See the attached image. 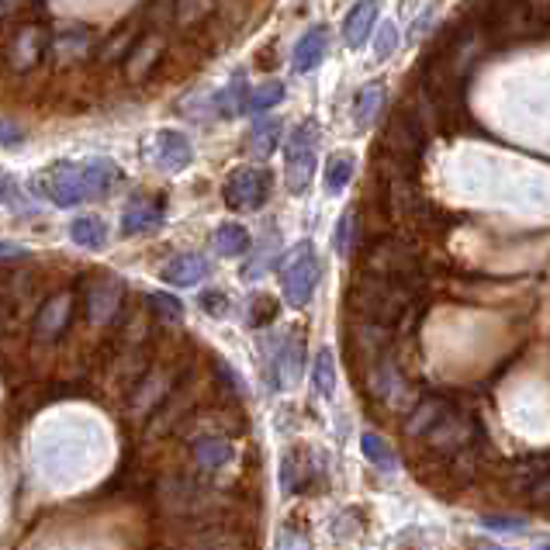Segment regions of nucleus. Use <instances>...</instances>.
Instances as JSON below:
<instances>
[{
	"label": "nucleus",
	"instance_id": "obj_14",
	"mask_svg": "<svg viewBox=\"0 0 550 550\" xmlns=\"http://www.w3.org/2000/svg\"><path fill=\"white\" fill-rule=\"evenodd\" d=\"M160 59H163V39L153 32H146L139 42H135V49L128 52V80H132V84L146 80L149 73L160 66Z\"/></svg>",
	"mask_w": 550,
	"mask_h": 550
},
{
	"label": "nucleus",
	"instance_id": "obj_18",
	"mask_svg": "<svg viewBox=\"0 0 550 550\" xmlns=\"http://www.w3.org/2000/svg\"><path fill=\"white\" fill-rule=\"evenodd\" d=\"M374 21H378V0H360L343 21L346 45H350V49H360V45L367 42V35H371Z\"/></svg>",
	"mask_w": 550,
	"mask_h": 550
},
{
	"label": "nucleus",
	"instance_id": "obj_36",
	"mask_svg": "<svg viewBox=\"0 0 550 550\" xmlns=\"http://www.w3.org/2000/svg\"><path fill=\"white\" fill-rule=\"evenodd\" d=\"M201 308H205L212 319H225V315H229V298H225L222 291H205V295H201Z\"/></svg>",
	"mask_w": 550,
	"mask_h": 550
},
{
	"label": "nucleus",
	"instance_id": "obj_32",
	"mask_svg": "<svg viewBox=\"0 0 550 550\" xmlns=\"http://www.w3.org/2000/svg\"><path fill=\"white\" fill-rule=\"evenodd\" d=\"M281 485L288 495L301 492V485H305V467H298V454H288L281 464Z\"/></svg>",
	"mask_w": 550,
	"mask_h": 550
},
{
	"label": "nucleus",
	"instance_id": "obj_11",
	"mask_svg": "<svg viewBox=\"0 0 550 550\" xmlns=\"http://www.w3.org/2000/svg\"><path fill=\"white\" fill-rule=\"evenodd\" d=\"M42 52H49V39H45L42 28H35V25L18 28V32L7 35V45H4L7 70H14V73L32 70V66L42 59Z\"/></svg>",
	"mask_w": 550,
	"mask_h": 550
},
{
	"label": "nucleus",
	"instance_id": "obj_9",
	"mask_svg": "<svg viewBox=\"0 0 550 550\" xmlns=\"http://www.w3.org/2000/svg\"><path fill=\"white\" fill-rule=\"evenodd\" d=\"M77 301H80V288H63L52 298L42 301V308L35 312V326L32 333L39 343H52L70 329L73 315H77Z\"/></svg>",
	"mask_w": 550,
	"mask_h": 550
},
{
	"label": "nucleus",
	"instance_id": "obj_33",
	"mask_svg": "<svg viewBox=\"0 0 550 550\" xmlns=\"http://www.w3.org/2000/svg\"><path fill=\"white\" fill-rule=\"evenodd\" d=\"M277 301L270 298V295H260V298H253V312H250V326L256 329H263V326H270V322L277 319Z\"/></svg>",
	"mask_w": 550,
	"mask_h": 550
},
{
	"label": "nucleus",
	"instance_id": "obj_21",
	"mask_svg": "<svg viewBox=\"0 0 550 550\" xmlns=\"http://www.w3.org/2000/svg\"><path fill=\"white\" fill-rule=\"evenodd\" d=\"M326 28L322 25H315V28H308L305 35H301V42H298V49H295V70L298 73H308V70H315V66L326 59Z\"/></svg>",
	"mask_w": 550,
	"mask_h": 550
},
{
	"label": "nucleus",
	"instance_id": "obj_29",
	"mask_svg": "<svg viewBox=\"0 0 550 550\" xmlns=\"http://www.w3.org/2000/svg\"><path fill=\"white\" fill-rule=\"evenodd\" d=\"M353 170H357V167H353L350 156H333V160H329V167H326V191L329 194L343 191V187L350 184Z\"/></svg>",
	"mask_w": 550,
	"mask_h": 550
},
{
	"label": "nucleus",
	"instance_id": "obj_27",
	"mask_svg": "<svg viewBox=\"0 0 550 550\" xmlns=\"http://www.w3.org/2000/svg\"><path fill=\"white\" fill-rule=\"evenodd\" d=\"M215 14V0H177V25H201V21Z\"/></svg>",
	"mask_w": 550,
	"mask_h": 550
},
{
	"label": "nucleus",
	"instance_id": "obj_28",
	"mask_svg": "<svg viewBox=\"0 0 550 550\" xmlns=\"http://www.w3.org/2000/svg\"><path fill=\"white\" fill-rule=\"evenodd\" d=\"M281 101H284V84H281V80H270V84L253 87V94L246 97V108H250V111H267V108H274V104H281Z\"/></svg>",
	"mask_w": 550,
	"mask_h": 550
},
{
	"label": "nucleus",
	"instance_id": "obj_30",
	"mask_svg": "<svg viewBox=\"0 0 550 550\" xmlns=\"http://www.w3.org/2000/svg\"><path fill=\"white\" fill-rule=\"evenodd\" d=\"M212 371H215V384H218V391H222L229 402H239L243 398V384H239V378L232 374V367L225 364V360H215L212 364Z\"/></svg>",
	"mask_w": 550,
	"mask_h": 550
},
{
	"label": "nucleus",
	"instance_id": "obj_4",
	"mask_svg": "<svg viewBox=\"0 0 550 550\" xmlns=\"http://www.w3.org/2000/svg\"><path fill=\"white\" fill-rule=\"evenodd\" d=\"M492 45H516V42H533L547 32V18L533 11L530 0H495L492 14H488L485 28Z\"/></svg>",
	"mask_w": 550,
	"mask_h": 550
},
{
	"label": "nucleus",
	"instance_id": "obj_17",
	"mask_svg": "<svg viewBox=\"0 0 550 550\" xmlns=\"http://www.w3.org/2000/svg\"><path fill=\"white\" fill-rule=\"evenodd\" d=\"M454 409V402L450 398H443V395H429L423 398V402L412 409V416H409V423H405V433L409 436H426L429 429H433L436 423H440L447 412Z\"/></svg>",
	"mask_w": 550,
	"mask_h": 550
},
{
	"label": "nucleus",
	"instance_id": "obj_13",
	"mask_svg": "<svg viewBox=\"0 0 550 550\" xmlns=\"http://www.w3.org/2000/svg\"><path fill=\"white\" fill-rule=\"evenodd\" d=\"M163 212H167V198H153V194H135L128 201L125 215H122V232L125 236H135V232H149L163 222Z\"/></svg>",
	"mask_w": 550,
	"mask_h": 550
},
{
	"label": "nucleus",
	"instance_id": "obj_22",
	"mask_svg": "<svg viewBox=\"0 0 550 550\" xmlns=\"http://www.w3.org/2000/svg\"><path fill=\"white\" fill-rule=\"evenodd\" d=\"M381 108H384V84H378V80H374V84H367L357 94V104H353V125L364 132V128L371 125L374 118H378Z\"/></svg>",
	"mask_w": 550,
	"mask_h": 550
},
{
	"label": "nucleus",
	"instance_id": "obj_19",
	"mask_svg": "<svg viewBox=\"0 0 550 550\" xmlns=\"http://www.w3.org/2000/svg\"><path fill=\"white\" fill-rule=\"evenodd\" d=\"M191 457L201 471H218L222 464L232 461V447L225 436H198V440L191 443Z\"/></svg>",
	"mask_w": 550,
	"mask_h": 550
},
{
	"label": "nucleus",
	"instance_id": "obj_1",
	"mask_svg": "<svg viewBox=\"0 0 550 550\" xmlns=\"http://www.w3.org/2000/svg\"><path fill=\"white\" fill-rule=\"evenodd\" d=\"M122 170L111 160H63L56 167H49L39 177V187L45 191V198H52L59 208H73L80 201H94L104 198L111 187L118 184Z\"/></svg>",
	"mask_w": 550,
	"mask_h": 550
},
{
	"label": "nucleus",
	"instance_id": "obj_25",
	"mask_svg": "<svg viewBox=\"0 0 550 550\" xmlns=\"http://www.w3.org/2000/svg\"><path fill=\"white\" fill-rule=\"evenodd\" d=\"M277 135H281V118H277V115L260 118V122H256V125L250 128V146H253V153H256V156L274 153Z\"/></svg>",
	"mask_w": 550,
	"mask_h": 550
},
{
	"label": "nucleus",
	"instance_id": "obj_35",
	"mask_svg": "<svg viewBox=\"0 0 550 550\" xmlns=\"http://www.w3.org/2000/svg\"><path fill=\"white\" fill-rule=\"evenodd\" d=\"M277 250V236H267V243H263V250L256 253V260L250 263V267L243 270V277H256V274H263V270L270 267V263H274V253Z\"/></svg>",
	"mask_w": 550,
	"mask_h": 550
},
{
	"label": "nucleus",
	"instance_id": "obj_24",
	"mask_svg": "<svg viewBox=\"0 0 550 550\" xmlns=\"http://www.w3.org/2000/svg\"><path fill=\"white\" fill-rule=\"evenodd\" d=\"M70 236L73 243L84 246V250H101V246H108V225H104L101 218L87 215L70 225Z\"/></svg>",
	"mask_w": 550,
	"mask_h": 550
},
{
	"label": "nucleus",
	"instance_id": "obj_26",
	"mask_svg": "<svg viewBox=\"0 0 550 550\" xmlns=\"http://www.w3.org/2000/svg\"><path fill=\"white\" fill-rule=\"evenodd\" d=\"M360 447H364L367 461L378 464L381 471H395V467H398L395 450H391L388 443H384V436H378V433H364V436H360Z\"/></svg>",
	"mask_w": 550,
	"mask_h": 550
},
{
	"label": "nucleus",
	"instance_id": "obj_20",
	"mask_svg": "<svg viewBox=\"0 0 550 550\" xmlns=\"http://www.w3.org/2000/svg\"><path fill=\"white\" fill-rule=\"evenodd\" d=\"M205 274H208V263H205V256H198V253H180L177 260H170L167 267H163V281L177 284V288L198 284Z\"/></svg>",
	"mask_w": 550,
	"mask_h": 550
},
{
	"label": "nucleus",
	"instance_id": "obj_7",
	"mask_svg": "<svg viewBox=\"0 0 550 550\" xmlns=\"http://www.w3.org/2000/svg\"><path fill=\"white\" fill-rule=\"evenodd\" d=\"M322 277V267H319V256H315L312 243H301L295 250V260L284 267L281 274V284H284V298L291 301L295 308L308 305L315 295V284Z\"/></svg>",
	"mask_w": 550,
	"mask_h": 550
},
{
	"label": "nucleus",
	"instance_id": "obj_3",
	"mask_svg": "<svg viewBox=\"0 0 550 550\" xmlns=\"http://www.w3.org/2000/svg\"><path fill=\"white\" fill-rule=\"evenodd\" d=\"M426 149V125L416 111L398 108L388 122L384 132V149H378V156H384V173L388 177H416L419 156Z\"/></svg>",
	"mask_w": 550,
	"mask_h": 550
},
{
	"label": "nucleus",
	"instance_id": "obj_38",
	"mask_svg": "<svg viewBox=\"0 0 550 550\" xmlns=\"http://www.w3.org/2000/svg\"><path fill=\"white\" fill-rule=\"evenodd\" d=\"M481 523L488 530H523V519L519 516H481Z\"/></svg>",
	"mask_w": 550,
	"mask_h": 550
},
{
	"label": "nucleus",
	"instance_id": "obj_39",
	"mask_svg": "<svg viewBox=\"0 0 550 550\" xmlns=\"http://www.w3.org/2000/svg\"><path fill=\"white\" fill-rule=\"evenodd\" d=\"M395 45H398V39H395V25H384V32H381V39H378V56L388 59L391 52H395Z\"/></svg>",
	"mask_w": 550,
	"mask_h": 550
},
{
	"label": "nucleus",
	"instance_id": "obj_6",
	"mask_svg": "<svg viewBox=\"0 0 550 550\" xmlns=\"http://www.w3.org/2000/svg\"><path fill=\"white\" fill-rule=\"evenodd\" d=\"M122 301H125V284L115 274H97L94 281L80 284V305H84L87 319L94 326L118 319L122 315Z\"/></svg>",
	"mask_w": 550,
	"mask_h": 550
},
{
	"label": "nucleus",
	"instance_id": "obj_8",
	"mask_svg": "<svg viewBox=\"0 0 550 550\" xmlns=\"http://www.w3.org/2000/svg\"><path fill=\"white\" fill-rule=\"evenodd\" d=\"M222 194H225V205L236 208V212H256V208H263L270 198V173L260 167L236 170L225 180Z\"/></svg>",
	"mask_w": 550,
	"mask_h": 550
},
{
	"label": "nucleus",
	"instance_id": "obj_5",
	"mask_svg": "<svg viewBox=\"0 0 550 550\" xmlns=\"http://www.w3.org/2000/svg\"><path fill=\"white\" fill-rule=\"evenodd\" d=\"M364 270L378 277H391V281H412L419 284V256L409 243L391 236H378L367 243L364 250Z\"/></svg>",
	"mask_w": 550,
	"mask_h": 550
},
{
	"label": "nucleus",
	"instance_id": "obj_23",
	"mask_svg": "<svg viewBox=\"0 0 550 550\" xmlns=\"http://www.w3.org/2000/svg\"><path fill=\"white\" fill-rule=\"evenodd\" d=\"M212 246H215V253H222V256H243V253H250V232L236 222L218 225L212 232Z\"/></svg>",
	"mask_w": 550,
	"mask_h": 550
},
{
	"label": "nucleus",
	"instance_id": "obj_16",
	"mask_svg": "<svg viewBox=\"0 0 550 550\" xmlns=\"http://www.w3.org/2000/svg\"><path fill=\"white\" fill-rule=\"evenodd\" d=\"M547 474H550V454H533V457H523V461L512 467L509 485H512V492H519V495H533Z\"/></svg>",
	"mask_w": 550,
	"mask_h": 550
},
{
	"label": "nucleus",
	"instance_id": "obj_15",
	"mask_svg": "<svg viewBox=\"0 0 550 550\" xmlns=\"http://www.w3.org/2000/svg\"><path fill=\"white\" fill-rule=\"evenodd\" d=\"M90 42H94V35H90L87 25H73L66 28V32H56L49 39V56L59 59V63H77L80 56H87Z\"/></svg>",
	"mask_w": 550,
	"mask_h": 550
},
{
	"label": "nucleus",
	"instance_id": "obj_12",
	"mask_svg": "<svg viewBox=\"0 0 550 550\" xmlns=\"http://www.w3.org/2000/svg\"><path fill=\"white\" fill-rule=\"evenodd\" d=\"M146 153H149V160H153L160 170L177 173V170H184L187 163H191L194 149H191V139H187L184 132H173V128H163V132H156L153 139H149Z\"/></svg>",
	"mask_w": 550,
	"mask_h": 550
},
{
	"label": "nucleus",
	"instance_id": "obj_2",
	"mask_svg": "<svg viewBox=\"0 0 550 550\" xmlns=\"http://www.w3.org/2000/svg\"><path fill=\"white\" fill-rule=\"evenodd\" d=\"M423 284L412 281H391V277H378V274H360L357 284L350 288V305L360 319L367 322H381V326L395 329L398 322L409 315V308L416 305V295Z\"/></svg>",
	"mask_w": 550,
	"mask_h": 550
},
{
	"label": "nucleus",
	"instance_id": "obj_31",
	"mask_svg": "<svg viewBox=\"0 0 550 550\" xmlns=\"http://www.w3.org/2000/svg\"><path fill=\"white\" fill-rule=\"evenodd\" d=\"M336 388V367H333V353L322 350L319 360H315V391L319 395H333Z\"/></svg>",
	"mask_w": 550,
	"mask_h": 550
},
{
	"label": "nucleus",
	"instance_id": "obj_37",
	"mask_svg": "<svg viewBox=\"0 0 550 550\" xmlns=\"http://www.w3.org/2000/svg\"><path fill=\"white\" fill-rule=\"evenodd\" d=\"M350 232H353V212H346L343 218H339V232H336V250L343 256H350V250H353Z\"/></svg>",
	"mask_w": 550,
	"mask_h": 550
},
{
	"label": "nucleus",
	"instance_id": "obj_40",
	"mask_svg": "<svg viewBox=\"0 0 550 550\" xmlns=\"http://www.w3.org/2000/svg\"><path fill=\"white\" fill-rule=\"evenodd\" d=\"M256 63H260V70H270V66L277 63V49H274V45H267V49H260V56H256Z\"/></svg>",
	"mask_w": 550,
	"mask_h": 550
},
{
	"label": "nucleus",
	"instance_id": "obj_34",
	"mask_svg": "<svg viewBox=\"0 0 550 550\" xmlns=\"http://www.w3.org/2000/svg\"><path fill=\"white\" fill-rule=\"evenodd\" d=\"M149 305H153L156 319H163V322H180V315H184V305H180L173 295H153Z\"/></svg>",
	"mask_w": 550,
	"mask_h": 550
},
{
	"label": "nucleus",
	"instance_id": "obj_10",
	"mask_svg": "<svg viewBox=\"0 0 550 550\" xmlns=\"http://www.w3.org/2000/svg\"><path fill=\"white\" fill-rule=\"evenodd\" d=\"M315 142H319V132H315L312 122H305L301 128H295L288 142V187L291 191H305L308 180H312L315 170Z\"/></svg>",
	"mask_w": 550,
	"mask_h": 550
}]
</instances>
